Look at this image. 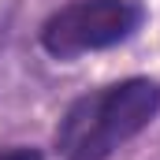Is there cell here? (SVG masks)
<instances>
[{"label":"cell","mask_w":160,"mask_h":160,"mask_svg":"<svg viewBox=\"0 0 160 160\" xmlns=\"http://www.w3.org/2000/svg\"><path fill=\"white\" fill-rule=\"evenodd\" d=\"M160 112V86L149 78H127L104 93L82 97L71 104L67 119L56 130V145L67 160H104L112 149L145 130Z\"/></svg>","instance_id":"6da1fadb"},{"label":"cell","mask_w":160,"mask_h":160,"mask_svg":"<svg viewBox=\"0 0 160 160\" xmlns=\"http://www.w3.org/2000/svg\"><path fill=\"white\" fill-rule=\"evenodd\" d=\"M134 26H138V8L130 0H78L60 8L45 22L41 45L56 60H71L93 48L119 45L123 38H130Z\"/></svg>","instance_id":"7a4b0ae2"},{"label":"cell","mask_w":160,"mask_h":160,"mask_svg":"<svg viewBox=\"0 0 160 160\" xmlns=\"http://www.w3.org/2000/svg\"><path fill=\"white\" fill-rule=\"evenodd\" d=\"M0 160H45V157L30 145H11V149H0Z\"/></svg>","instance_id":"3957f363"}]
</instances>
